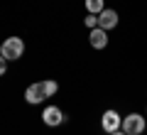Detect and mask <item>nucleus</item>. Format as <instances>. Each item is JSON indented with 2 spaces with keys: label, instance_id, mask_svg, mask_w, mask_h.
<instances>
[{
  "label": "nucleus",
  "instance_id": "1",
  "mask_svg": "<svg viewBox=\"0 0 147 135\" xmlns=\"http://www.w3.org/2000/svg\"><path fill=\"white\" fill-rule=\"evenodd\" d=\"M0 54H3L7 62L22 59V54H25V39H20V37H7V39L0 44Z\"/></svg>",
  "mask_w": 147,
  "mask_h": 135
},
{
  "label": "nucleus",
  "instance_id": "2",
  "mask_svg": "<svg viewBox=\"0 0 147 135\" xmlns=\"http://www.w3.org/2000/svg\"><path fill=\"white\" fill-rule=\"evenodd\" d=\"M147 128V120L142 113H127L125 118H123V130H125L127 135H142Z\"/></svg>",
  "mask_w": 147,
  "mask_h": 135
},
{
  "label": "nucleus",
  "instance_id": "3",
  "mask_svg": "<svg viewBox=\"0 0 147 135\" xmlns=\"http://www.w3.org/2000/svg\"><path fill=\"white\" fill-rule=\"evenodd\" d=\"M100 128H103V133L120 130V128H123V115L118 113V111H113V108L103 111V115H100Z\"/></svg>",
  "mask_w": 147,
  "mask_h": 135
},
{
  "label": "nucleus",
  "instance_id": "4",
  "mask_svg": "<svg viewBox=\"0 0 147 135\" xmlns=\"http://www.w3.org/2000/svg\"><path fill=\"white\" fill-rule=\"evenodd\" d=\"M42 120L49 128H59L61 123H66V113H64L59 106H47V108L42 111Z\"/></svg>",
  "mask_w": 147,
  "mask_h": 135
},
{
  "label": "nucleus",
  "instance_id": "5",
  "mask_svg": "<svg viewBox=\"0 0 147 135\" xmlns=\"http://www.w3.org/2000/svg\"><path fill=\"white\" fill-rule=\"evenodd\" d=\"M44 98H47V94H44V88H42V81L39 83H30V86L25 88V101L30 106H39Z\"/></svg>",
  "mask_w": 147,
  "mask_h": 135
},
{
  "label": "nucleus",
  "instance_id": "6",
  "mask_svg": "<svg viewBox=\"0 0 147 135\" xmlns=\"http://www.w3.org/2000/svg\"><path fill=\"white\" fill-rule=\"evenodd\" d=\"M118 20H120L118 12L113 10V7H105V10L98 15V27L108 32V30H113V27H118Z\"/></svg>",
  "mask_w": 147,
  "mask_h": 135
},
{
  "label": "nucleus",
  "instance_id": "7",
  "mask_svg": "<svg viewBox=\"0 0 147 135\" xmlns=\"http://www.w3.org/2000/svg\"><path fill=\"white\" fill-rule=\"evenodd\" d=\"M88 42L93 49H105L108 47V32L100 27H93V30H88Z\"/></svg>",
  "mask_w": 147,
  "mask_h": 135
},
{
  "label": "nucleus",
  "instance_id": "8",
  "mask_svg": "<svg viewBox=\"0 0 147 135\" xmlns=\"http://www.w3.org/2000/svg\"><path fill=\"white\" fill-rule=\"evenodd\" d=\"M84 5H86V12L100 15V12L105 10V0H84Z\"/></svg>",
  "mask_w": 147,
  "mask_h": 135
},
{
  "label": "nucleus",
  "instance_id": "9",
  "mask_svg": "<svg viewBox=\"0 0 147 135\" xmlns=\"http://www.w3.org/2000/svg\"><path fill=\"white\" fill-rule=\"evenodd\" d=\"M42 88H44V94H47V98H52V96L59 91V83L54 81V79H44V81H42Z\"/></svg>",
  "mask_w": 147,
  "mask_h": 135
},
{
  "label": "nucleus",
  "instance_id": "10",
  "mask_svg": "<svg viewBox=\"0 0 147 135\" xmlns=\"http://www.w3.org/2000/svg\"><path fill=\"white\" fill-rule=\"evenodd\" d=\"M84 25L88 27V30L98 27V15H91V12H86V17H84Z\"/></svg>",
  "mask_w": 147,
  "mask_h": 135
},
{
  "label": "nucleus",
  "instance_id": "11",
  "mask_svg": "<svg viewBox=\"0 0 147 135\" xmlns=\"http://www.w3.org/2000/svg\"><path fill=\"white\" fill-rule=\"evenodd\" d=\"M7 64H10V62L0 54V76H5V74H7Z\"/></svg>",
  "mask_w": 147,
  "mask_h": 135
},
{
  "label": "nucleus",
  "instance_id": "12",
  "mask_svg": "<svg viewBox=\"0 0 147 135\" xmlns=\"http://www.w3.org/2000/svg\"><path fill=\"white\" fill-rule=\"evenodd\" d=\"M108 135H127V133H125V130L120 128V130H113V133H108Z\"/></svg>",
  "mask_w": 147,
  "mask_h": 135
}]
</instances>
